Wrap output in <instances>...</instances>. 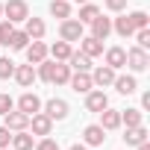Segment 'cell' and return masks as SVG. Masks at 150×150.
<instances>
[{"label":"cell","mask_w":150,"mask_h":150,"mask_svg":"<svg viewBox=\"0 0 150 150\" xmlns=\"http://www.w3.org/2000/svg\"><path fill=\"white\" fill-rule=\"evenodd\" d=\"M3 18L12 21V24H24V21L30 18L27 0H6V3H3Z\"/></svg>","instance_id":"obj_1"},{"label":"cell","mask_w":150,"mask_h":150,"mask_svg":"<svg viewBox=\"0 0 150 150\" xmlns=\"http://www.w3.org/2000/svg\"><path fill=\"white\" fill-rule=\"evenodd\" d=\"M86 35V24H80L77 18H65L59 24V38L62 41H80Z\"/></svg>","instance_id":"obj_2"},{"label":"cell","mask_w":150,"mask_h":150,"mask_svg":"<svg viewBox=\"0 0 150 150\" xmlns=\"http://www.w3.org/2000/svg\"><path fill=\"white\" fill-rule=\"evenodd\" d=\"M68 86L77 91V94H88V91L94 88L91 74H88V71H74V74H71V80H68Z\"/></svg>","instance_id":"obj_3"},{"label":"cell","mask_w":150,"mask_h":150,"mask_svg":"<svg viewBox=\"0 0 150 150\" xmlns=\"http://www.w3.org/2000/svg\"><path fill=\"white\" fill-rule=\"evenodd\" d=\"M3 127H6V129H12V132H21V129H27V127H30V115H24L21 109H12V112H6V115H3Z\"/></svg>","instance_id":"obj_4"},{"label":"cell","mask_w":150,"mask_h":150,"mask_svg":"<svg viewBox=\"0 0 150 150\" xmlns=\"http://www.w3.org/2000/svg\"><path fill=\"white\" fill-rule=\"evenodd\" d=\"M27 129H33V135H50L53 132V121L44 112H35V115H30V127Z\"/></svg>","instance_id":"obj_5"},{"label":"cell","mask_w":150,"mask_h":150,"mask_svg":"<svg viewBox=\"0 0 150 150\" xmlns=\"http://www.w3.org/2000/svg\"><path fill=\"white\" fill-rule=\"evenodd\" d=\"M44 115H47L50 121H65V118H68V103H65L62 97H53V100L44 103Z\"/></svg>","instance_id":"obj_6"},{"label":"cell","mask_w":150,"mask_h":150,"mask_svg":"<svg viewBox=\"0 0 150 150\" xmlns=\"http://www.w3.org/2000/svg\"><path fill=\"white\" fill-rule=\"evenodd\" d=\"M24 53H27V62L30 65H38V62H44L47 59V44L38 38V41H30L27 47H24Z\"/></svg>","instance_id":"obj_7"},{"label":"cell","mask_w":150,"mask_h":150,"mask_svg":"<svg viewBox=\"0 0 150 150\" xmlns=\"http://www.w3.org/2000/svg\"><path fill=\"white\" fill-rule=\"evenodd\" d=\"M106 106H109V97H106L103 88H97V91L91 88V91L86 94V109H88V112H103Z\"/></svg>","instance_id":"obj_8"},{"label":"cell","mask_w":150,"mask_h":150,"mask_svg":"<svg viewBox=\"0 0 150 150\" xmlns=\"http://www.w3.org/2000/svg\"><path fill=\"white\" fill-rule=\"evenodd\" d=\"M83 141H86L88 147H100V144L106 141V129H103L100 124H88V127L83 129Z\"/></svg>","instance_id":"obj_9"},{"label":"cell","mask_w":150,"mask_h":150,"mask_svg":"<svg viewBox=\"0 0 150 150\" xmlns=\"http://www.w3.org/2000/svg\"><path fill=\"white\" fill-rule=\"evenodd\" d=\"M12 77L18 80L21 88H30V86L38 80V77H35V68H33L30 62H27V65H15V74H12Z\"/></svg>","instance_id":"obj_10"},{"label":"cell","mask_w":150,"mask_h":150,"mask_svg":"<svg viewBox=\"0 0 150 150\" xmlns=\"http://www.w3.org/2000/svg\"><path fill=\"white\" fill-rule=\"evenodd\" d=\"M127 65H129L132 71H147V65H150V59H147V50H141V47H132V50H127Z\"/></svg>","instance_id":"obj_11"},{"label":"cell","mask_w":150,"mask_h":150,"mask_svg":"<svg viewBox=\"0 0 150 150\" xmlns=\"http://www.w3.org/2000/svg\"><path fill=\"white\" fill-rule=\"evenodd\" d=\"M115 77H118V74H115L109 65H100V68H94V71H91V83H94V86H100V88L112 86V83H115Z\"/></svg>","instance_id":"obj_12"},{"label":"cell","mask_w":150,"mask_h":150,"mask_svg":"<svg viewBox=\"0 0 150 150\" xmlns=\"http://www.w3.org/2000/svg\"><path fill=\"white\" fill-rule=\"evenodd\" d=\"M80 50H83L88 59L103 56V41H100V38H94V35H83V38H80Z\"/></svg>","instance_id":"obj_13"},{"label":"cell","mask_w":150,"mask_h":150,"mask_svg":"<svg viewBox=\"0 0 150 150\" xmlns=\"http://www.w3.org/2000/svg\"><path fill=\"white\" fill-rule=\"evenodd\" d=\"M24 33L30 35V41H38V38H44L47 27H44L41 18H27V21H24Z\"/></svg>","instance_id":"obj_14"},{"label":"cell","mask_w":150,"mask_h":150,"mask_svg":"<svg viewBox=\"0 0 150 150\" xmlns=\"http://www.w3.org/2000/svg\"><path fill=\"white\" fill-rule=\"evenodd\" d=\"M109 33H112V18L97 15V18L91 21V35H94V38H100V41H106V38H109Z\"/></svg>","instance_id":"obj_15"},{"label":"cell","mask_w":150,"mask_h":150,"mask_svg":"<svg viewBox=\"0 0 150 150\" xmlns=\"http://www.w3.org/2000/svg\"><path fill=\"white\" fill-rule=\"evenodd\" d=\"M18 109H21L24 115H35V112H41V100H38L33 91H27V94H21V100H18Z\"/></svg>","instance_id":"obj_16"},{"label":"cell","mask_w":150,"mask_h":150,"mask_svg":"<svg viewBox=\"0 0 150 150\" xmlns=\"http://www.w3.org/2000/svg\"><path fill=\"white\" fill-rule=\"evenodd\" d=\"M100 127H103L106 132H109V129H118V127H121V109H109V106H106V109L100 112Z\"/></svg>","instance_id":"obj_17"},{"label":"cell","mask_w":150,"mask_h":150,"mask_svg":"<svg viewBox=\"0 0 150 150\" xmlns=\"http://www.w3.org/2000/svg\"><path fill=\"white\" fill-rule=\"evenodd\" d=\"M12 150H33L35 147V138H33V132L30 129H21V132H15L12 135Z\"/></svg>","instance_id":"obj_18"},{"label":"cell","mask_w":150,"mask_h":150,"mask_svg":"<svg viewBox=\"0 0 150 150\" xmlns=\"http://www.w3.org/2000/svg\"><path fill=\"white\" fill-rule=\"evenodd\" d=\"M106 65H109L112 71L124 68V65H127V50H124V47H109V50H106Z\"/></svg>","instance_id":"obj_19"},{"label":"cell","mask_w":150,"mask_h":150,"mask_svg":"<svg viewBox=\"0 0 150 150\" xmlns=\"http://www.w3.org/2000/svg\"><path fill=\"white\" fill-rule=\"evenodd\" d=\"M124 141H127L129 147H138L141 141H147V127H144V124H138V127H127Z\"/></svg>","instance_id":"obj_20"},{"label":"cell","mask_w":150,"mask_h":150,"mask_svg":"<svg viewBox=\"0 0 150 150\" xmlns=\"http://www.w3.org/2000/svg\"><path fill=\"white\" fill-rule=\"evenodd\" d=\"M68 68H71V71H91V59H88L83 50H74V53L68 56Z\"/></svg>","instance_id":"obj_21"},{"label":"cell","mask_w":150,"mask_h":150,"mask_svg":"<svg viewBox=\"0 0 150 150\" xmlns=\"http://www.w3.org/2000/svg\"><path fill=\"white\" fill-rule=\"evenodd\" d=\"M47 53L53 56V62H68V56L74 50H71V41H56L53 47H47Z\"/></svg>","instance_id":"obj_22"},{"label":"cell","mask_w":150,"mask_h":150,"mask_svg":"<svg viewBox=\"0 0 150 150\" xmlns=\"http://www.w3.org/2000/svg\"><path fill=\"white\" fill-rule=\"evenodd\" d=\"M112 86L118 88V94H132V91L138 88L135 77H129V74H124V77H115V83H112Z\"/></svg>","instance_id":"obj_23"},{"label":"cell","mask_w":150,"mask_h":150,"mask_svg":"<svg viewBox=\"0 0 150 150\" xmlns=\"http://www.w3.org/2000/svg\"><path fill=\"white\" fill-rule=\"evenodd\" d=\"M112 30H115V33H118L121 38H129V35L135 33V27L129 24V18H127V15H121V18H115V21H112Z\"/></svg>","instance_id":"obj_24"},{"label":"cell","mask_w":150,"mask_h":150,"mask_svg":"<svg viewBox=\"0 0 150 150\" xmlns=\"http://www.w3.org/2000/svg\"><path fill=\"white\" fill-rule=\"evenodd\" d=\"M97 15H100V6H94V3H83V6H80V18H77V21H80V24H91Z\"/></svg>","instance_id":"obj_25"},{"label":"cell","mask_w":150,"mask_h":150,"mask_svg":"<svg viewBox=\"0 0 150 150\" xmlns=\"http://www.w3.org/2000/svg\"><path fill=\"white\" fill-rule=\"evenodd\" d=\"M121 124H127V127H138V124H144L141 109H124V112H121Z\"/></svg>","instance_id":"obj_26"},{"label":"cell","mask_w":150,"mask_h":150,"mask_svg":"<svg viewBox=\"0 0 150 150\" xmlns=\"http://www.w3.org/2000/svg\"><path fill=\"white\" fill-rule=\"evenodd\" d=\"M71 74H74V71H71L65 62H56V71H53V83H56V86H68Z\"/></svg>","instance_id":"obj_27"},{"label":"cell","mask_w":150,"mask_h":150,"mask_svg":"<svg viewBox=\"0 0 150 150\" xmlns=\"http://www.w3.org/2000/svg\"><path fill=\"white\" fill-rule=\"evenodd\" d=\"M50 15L53 18H71V3H68V0H53V3H50Z\"/></svg>","instance_id":"obj_28"},{"label":"cell","mask_w":150,"mask_h":150,"mask_svg":"<svg viewBox=\"0 0 150 150\" xmlns=\"http://www.w3.org/2000/svg\"><path fill=\"white\" fill-rule=\"evenodd\" d=\"M53 71H56V62H38V71H35V77L44 80V83H53Z\"/></svg>","instance_id":"obj_29"},{"label":"cell","mask_w":150,"mask_h":150,"mask_svg":"<svg viewBox=\"0 0 150 150\" xmlns=\"http://www.w3.org/2000/svg\"><path fill=\"white\" fill-rule=\"evenodd\" d=\"M27 44H30V35H27L24 30H15L12 38H9V47H12V50H24Z\"/></svg>","instance_id":"obj_30"},{"label":"cell","mask_w":150,"mask_h":150,"mask_svg":"<svg viewBox=\"0 0 150 150\" xmlns=\"http://www.w3.org/2000/svg\"><path fill=\"white\" fill-rule=\"evenodd\" d=\"M12 33H15V24H12V21H6V18H0V44H3V47H9Z\"/></svg>","instance_id":"obj_31"},{"label":"cell","mask_w":150,"mask_h":150,"mask_svg":"<svg viewBox=\"0 0 150 150\" xmlns=\"http://www.w3.org/2000/svg\"><path fill=\"white\" fill-rule=\"evenodd\" d=\"M127 18H129V24H132L135 30H144V27L150 24V18H147V12H141V9H138V12H129Z\"/></svg>","instance_id":"obj_32"},{"label":"cell","mask_w":150,"mask_h":150,"mask_svg":"<svg viewBox=\"0 0 150 150\" xmlns=\"http://www.w3.org/2000/svg\"><path fill=\"white\" fill-rule=\"evenodd\" d=\"M12 74H15V62L9 56H0V80H9Z\"/></svg>","instance_id":"obj_33"},{"label":"cell","mask_w":150,"mask_h":150,"mask_svg":"<svg viewBox=\"0 0 150 150\" xmlns=\"http://www.w3.org/2000/svg\"><path fill=\"white\" fill-rule=\"evenodd\" d=\"M132 35H135V41H138V47H141V50H147V47H150V30H147V27H144V30H135Z\"/></svg>","instance_id":"obj_34"},{"label":"cell","mask_w":150,"mask_h":150,"mask_svg":"<svg viewBox=\"0 0 150 150\" xmlns=\"http://www.w3.org/2000/svg\"><path fill=\"white\" fill-rule=\"evenodd\" d=\"M12 109H15V100L9 94H0V118H3L6 112H12Z\"/></svg>","instance_id":"obj_35"},{"label":"cell","mask_w":150,"mask_h":150,"mask_svg":"<svg viewBox=\"0 0 150 150\" xmlns=\"http://www.w3.org/2000/svg\"><path fill=\"white\" fill-rule=\"evenodd\" d=\"M35 150H59V144H56L53 138H47V135H44V138L35 144Z\"/></svg>","instance_id":"obj_36"},{"label":"cell","mask_w":150,"mask_h":150,"mask_svg":"<svg viewBox=\"0 0 150 150\" xmlns=\"http://www.w3.org/2000/svg\"><path fill=\"white\" fill-rule=\"evenodd\" d=\"M106 3V9H112V12H124L127 9V0H103Z\"/></svg>","instance_id":"obj_37"},{"label":"cell","mask_w":150,"mask_h":150,"mask_svg":"<svg viewBox=\"0 0 150 150\" xmlns=\"http://www.w3.org/2000/svg\"><path fill=\"white\" fill-rule=\"evenodd\" d=\"M9 141H12V129L0 127V147H9Z\"/></svg>","instance_id":"obj_38"},{"label":"cell","mask_w":150,"mask_h":150,"mask_svg":"<svg viewBox=\"0 0 150 150\" xmlns=\"http://www.w3.org/2000/svg\"><path fill=\"white\" fill-rule=\"evenodd\" d=\"M141 106H144V109H150V91H144V94H141Z\"/></svg>","instance_id":"obj_39"},{"label":"cell","mask_w":150,"mask_h":150,"mask_svg":"<svg viewBox=\"0 0 150 150\" xmlns=\"http://www.w3.org/2000/svg\"><path fill=\"white\" fill-rule=\"evenodd\" d=\"M68 150H86V144H71Z\"/></svg>","instance_id":"obj_40"},{"label":"cell","mask_w":150,"mask_h":150,"mask_svg":"<svg viewBox=\"0 0 150 150\" xmlns=\"http://www.w3.org/2000/svg\"><path fill=\"white\" fill-rule=\"evenodd\" d=\"M135 150H150V144H147V141H141V144H138Z\"/></svg>","instance_id":"obj_41"},{"label":"cell","mask_w":150,"mask_h":150,"mask_svg":"<svg viewBox=\"0 0 150 150\" xmlns=\"http://www.w3.org/2000/svg\"><path fill=\"white\" fill-rule=\"evenodd\" d=\"M0 18H3V3H0Z\"/></svg>","instance_id":"obj_42"},{"label":"cell","mask_w":150,"mask_h":150,"mask_svg":"<svg viewBox=\"0 0 150 150\" xmlns=\"http://www.w3.org/2000/svg\"><path fill=\"white\" fill-rule=\"evenodd\" d=\"M77 3H88V0H77Z\"/></svg>","instance_id":"obj_43"},{"label":"cell","mask_w":150,"mask_h":150,"mask_svg":"<svg viewBox=\"0 0 150 150\" xmlns=\"http://www.w3.org/2000/svg\"><path fill=\"white\" fill-rule=\"evenodd\" d=\"M0 150H12V147H0Z\"/></svg>","instance_id":"obj_44"}]
</instances>
